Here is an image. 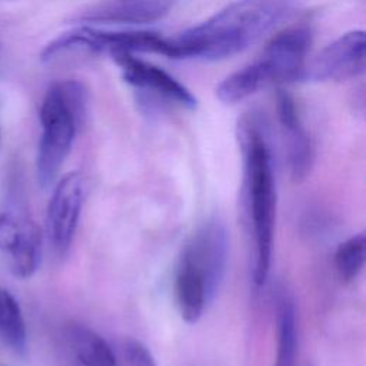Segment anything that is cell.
<instances>
[{
  "instance_id": "1",
  "label": "cell",
  "mask_w": 366,
  "mask_h": 366,
  "mask_svg": "<svg viewBox=\"0 0 366 366\" xmlns=\"http://www.w3.org/2000/svg\"><path fill=\"white\" fill-rule=\"evenodd\" d=\"M299 0H236L204 21L170 36V59L222 60L234 56L290 14Z\"/></svg>"
},
{
  "instance_id": "2",
  "label": "cell",
  "mask_w": 366,
  "mask_h": 366,
  "mask_svg": "<svg viewBox=\"0 0 366 366\" xmlns=\"http://www.w3.org/2000/svg\"><path fill=\"white\" fill-rule=\"evenodd\" d=\"M237 134L244 160L246 203L254 246L252 276L256 286H263L270 273L276 217L273 156L264 124L256 113L239 120Z\"/></svg>"
},
{
  "instance_id": "3",
  "label": "cell",
  "mask_w": 366,
  "mask_h": 366,
  "mask_svg": "<svg viewBox=\"0 0 366 366\" xmlns=\"http://www.w3.org/2000/svg\"><path fill=\"white\" fill-rule=\"evenodd\" d=\"M310 44L312 29L307 24L286 27L266 44L253 61L219 83L217 99L226 104H234L264 87L302 80Z\"/></svg>"
},
{
  "instance_id": "4",
  "label": "cell",
  "mask_w": 366,
  "mask_h": 366,
  "mask_svg": "<svg viewBox=\"0 0 366 366\" xmlns=\"http://www.w3.org/2000/svg\"><path fill=\"white\" fill-rule=\"evenodd\" d=\"M87 103V89L74 79L54 81L46 90L39 112L41 133L36 156V176L41 187L56 180L84 120Z\"/></svg>"
},
{
  "instance_id": "5",
  "label": "cell",
  "mask_w": 366,
  "mask_h": 366,
  "mask_svg": "<svg viewBox=\"0 0 366 366\" xmlns=\"http://www.w3.org/2000/svg\"><path fill=\"white\" fill-rule=\"evenodd\" d=\"M227 253V229L219 217H210L193 232L179 256L203 279L212 300L223 282Z\"/></svg>"
},
{
  "instance_id": "6",
  "label": "cell",
  "mask_w": 366,
  "mask_h": 366,
  "mask_svg": "<svg viewBox=\"0 0 366 366\" xmlns=\"http://www.w3.org/2000/svg\"><path fill=\"white\" fill-rule=\"evenodd\" d=\"M112 57L119 66L123 80L149 99L187 110L197 106L194 94L162 67L130 53H114Z\"/></svg>"
},
{
  "instance_id": "7",
  "label": "cell",
  "mask_w": 366,
  "mask_h": 366,
  "mask_svg": "<svg viewBox=\"0 0 366 366\" xmlns=\"http://www.w3.org/2000/svg\"><path fill=\"white\" fill-rule=\"evenodd\" d=\"M0 253L13 276L27 279L36 273L41 262V230L29 214L0 213Z\"/></svg>"
},
{
  "instance_id": "8",
  "label": "cell",
  "mask_w": 366,
  "mask_h": 366,
  "mask_svg": "<svg viewBox=\"0 0 366 366\" xmlns=\"http://www.w3.org/2000/svg\"><path fill=\"white\" fill-rule=\"evenodd\" d=\"M366 60V36L352 30L329 43L309 64L302 80L343 81L362 76Z\"/></svg>"
},
{
  "instance_id": "9",
  "label": "cell",
  "mask_w": 366,
  "mask_h": 366,
  "mask_svg": "<svg viewBox=\"0 0 366 366\" xmlns=\"http://www.w3.org/2000/svg\"><path fill=\"white\" fill-rule=\"evenodd\" d=\"M84 199V182L79 172L59 179L47 206L46 227L51 247L64 254L74 239Z\"/></svg>"
},
{
  "instance_id": "10",
  "label": "cell",
  "mask_w": 366,
  "mask_h": 366,
  "mask_svg": "<svg viewBox=\"0 0 366 366\" xmlns=\"http://www.w3.org/2000/svg\"><path fill=\"white\" fill-rule=\"evenodd\" d=\"M276 110L285 142L290 177L293 182H302L309 176L315 160L310 136L302 122L296 102L286 90H277Z\"/></svg>"
},
{
  "instance_id": "11",
  "label": "cell",
  "mask_w": 366,
  "mask_h": 366,
  "mask_svg": "<svg viewBox=\"0 0 366 366\" xmlns=\"http://www.w3.org/2000/svg\"><path fill=\"white\" fill-rule=\"evenodd\" d=\"M173 0H107L96 3L74 16L77 23L144 24L169 13Z\"/></svg>"
},
{
  "instance_id": "12",
  "label": "cell",
  "mask_w": 366,
  "mask_h": 366,
  "mask_svg": "<svg viewBox=\"0 0 366 366\" xmlns=\"http://www.w3.org/2000/svg\"><path fill=\"white\" fill-rule=\"evenodd\" d=\"M64 339L81 366H119L113 347L87 325L70 322L64 327Z\"/></svg>"
},
{
  "instance_id": "13",
  "label": "cell",
  "mask_w": 366,
  "mask_h": 366,
  "mask_svg": "<svg viewBox=\"0 0 366 366\" xmlns=\"http://www.w3.org/2000/svg\"><path fill=\"white\" fill-rule=\"evenodd\" d=\"M276 327L277 345L274 366H296L299 327L296 303L290 293L282 290L276 300Z\"/></svg>"
},
{
  "instance_id": "14",
  "label": "cell",
  "mask_w": 366,
  "mask_h": 366,
  "mask_svg": "<svg viewBox=\"0 0 366 366\" xmlns=\"http://www.w3.org/2000/svg\"><path fill=\"white\" fill-rule=\"evenodd\" d=\"M0 343L14 353H24L27 347V327L19 300L0 286Z\"/></svg>"
},
{
  "instance_id": "15",
  "label": "cell",
  "mask_w": 366,
  "mask_h": 366,
  "mask_svg": "<svg viewBox=\"0 0 366 366\" xmlns=\"http://www.w3.org/2000/svg\"><path fill=\"white\" fill-rule=\"evenodd\" d=\"M366 237L365 233H356L342 242L335 250V267L343 282L355 280L365 266L366 256Z\"/></svg>"
},
{
  "instance_id": "16",
  "label": "cell",
  "mask_w": 366,
  "mask_h": 366,
  "mask_svg": "<svg viewBox=\"0 0 366 366\" xmlns=\"http://www.w3.org/2000/svg\"><path fill=\"white\" fill-rule=\"evenodd\" d=\"M116 357L119 366H157L149 347L134 337H124L119 342Z\"/></svg>"
},
{
  "instance_id": "17",
  "label": "cell",
  "mask_w": 366,
  "mask_h": 366,
  "mask_svg": "<svg viewBox=\"0 0 366 366\" xmlns=\"http://www.w3.org/2000/svg\"><path fill=\"white\" fill-rule=\"evenodd\" d=\"M0 59H1V44H0Z\"/></svg>"
}]
</instances>
